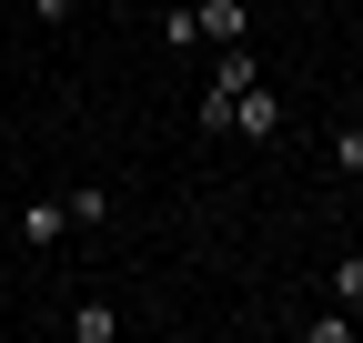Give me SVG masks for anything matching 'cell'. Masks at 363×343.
Wrapping results in <instances>:
<instances>
[{
	"label": "cell",
	"mask_w": 363,
	"mask_h": 343,
	"mask_svg": "<svg viewBox=\"0 0 363 343\" xmlns=\"http://www.w3.org/2000/svg\"><path fill=\"white\" fill-rule=\"evenodd\" d=\"M233 132H242V142H272V132H283V101H272L262 81H252L242 101H233Z\"/></svg>",
	"instance_id": "obj_1"
},
{
	"label": "cell",
	"mask_w": 363,
	"mask_h": 343,
	"mask_svg": "<svg viewBox=\"0 0 363 343\" xmlns=\"http://www.w3.org/2000/svg\"><path fill=\"white\" fill-rule=\"evenodd\" d=\"M192 21H202V40H242V30H252L242 0H192Z\"/></svg>",
	"instance_id": "obj_2"
},
{
	"label": "cell",
	"mask_w": 363,
	"mask_h": 343,
	"mask_svg": "<svg viewBox=\"0 0 363 343\" xmlns=\"http://www.w3.org/2000/svg\"><path fill=\"white\" fill-rule=\"evenodd\" d=\"M252 81H262V61L242 51V40H222V81H212V91H222V101H242V91H252Z\"/></svg>",
	"instance_id": "obj_3"
},
{
	"label": "cell",
	"mask_w": 363,
	"mask_h": 343,
	"mask_svg": "<svg viewBox=\"0 0 363 343\" xmlns=\"http://www.w3.org/2000/svg\"><path fill=\"white\" fill-rule=\"evenodd\" d=\"M111 333H121L111 303H81V313H71V343H111Z\"/></svg>",
	"instance_id": "obj_4"
},
{
	"label": "cell",
	"mask_w": 363,
	"mask_h": 343,
	"mask_svg": "<svg viewBox=\"0 0 363 343\" xmlns=\"http://www.w3.org/2000/svg\"><path fill=\"white\" fill-rule=\"evenodd\" d=\"M21 242H61V202H21Z\"/></svg>",
	"instance_id": "obj_5"
},
{
	"label": "cell",
	"mask_w": 363,
	"mask_h": 343,
	"mask_svg": "<svg viewBox=\"0 0 363 343\" xmlns=\"http://www.w3.org/2000/svg\"><path fill=\"white\" fill-rule=\"evenodd\" d=\"M333 303L363 313V252H343V263H333Z\"/></svg>",
	"instance_id": "obj_6"
},
{
	"label": "cell",
	"mask_w": 363,
	"mask_h": 343,
	"mask_svg": "<svg viewBox=\"0 0 363 343\" xmlns=\"http://www.w3.org/2000/svg\"><path fill=\"white\" fill-rule=\"evenodd\" d=\"M333 172H353V182H363V121H343V132H333Z\"/></svg>",
	"instance_id": "obj_7"
},
{
	"label": "cell",
	"mask_w": 363,
	"mask_h": 343,
	"mask_svg": "<svg viewBox=\"0 0 363 343\" xmlns=\"http://www.w3.org/2000/svg\"><path fill=\"white\" fill-rule=\"evenodd\" d=\"M30 11H40V21H51V30H61V21H71V0H30Z\"/></svg>",
	"instance_id": "obj_8"
}]
</instances>
